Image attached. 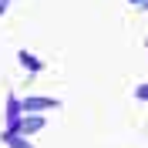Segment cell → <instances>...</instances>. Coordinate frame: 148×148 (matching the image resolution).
<instances>
[{"label": "cell", "mask_w": 148, "mask_h": 148, "mask_svg": "<svg viewBox=\"0 0 148 148\" xmlns=\"http://www.w3.org/2000/svg\"><path fill=\"white\" fill-rule=\"evenodd\" d=\"M20 64L30 67V71H40V61H37L34 54H27V51H20Z\"/></svg>", "instance_id": "4"}, {"label": "cell", "mask_w": 148, "mask_h": 148, "mask_svg": "<svg viewBox=\"0 0 148 148\" xmlns=\"http://www.w3.org/2000/svg\"><path fill=\"white\" fill-rule=\"evenodd\" d=\"M145 3H148V0H145Z\"/></svg>", "instance_id": "9"}, {"label": "cell", "mask_w": 148, "mask_h": 148, "mask_svg": "<svg viewBox=\"0 0 148 148\" xmlns=\"http://www.w3.org/2000/svg\"><path fill=\"white\" fill-rule=\"evenodd\" d=\"M47 108H57L54 98H24V101H20V111H27V114H34V111H47Z\"/></svg>", "instance_id": "1"}, {"label": "cell", "mask_w": 148, "mask_h": 148, "mask_svg": "<svg viewBox=\"0 0 148 148\" xmlns=\"http://www.w3.org/2000/svg\"><path fill=\"white\" fill-rule=\"evenodd\" d=\"M47 121L40 118V114H27V118H20V125H17V135H34V131H40Z\"/></svg>", "instance_id": "3"}, {"label": "cell", "mask_w": 148, "mask_h": 148, "mask_svg": "<svg viewBox=\"0 0 148 148\" xmlns=\"http://www.w3.org/2000/svg\"><path fill=\"white\" fill-rule=\"evenodd\" d=\"M20 118H24V111H20V101L10 94V98H7V131H17Z\"/></svg>", "instance_id": "2"}, {"label": "cell", "mask_w": 148, "mask_h": 148, "mask_svg": "<svg viewBox=\"0 0 148 148\" xmlns=\"http://www.w3.org/2000/svg\"><path fill=\"white\" fill-rule=\"evenodd\" d=\"M7 145L10 148H30L27 141H24V135H17V131H7Z\"/></svg>", "instance_id": "5"}, {"label": "cell", "mask_w": 148, "mask_h": 148, "mask_svg": "<svg viewBox=\"0 0 148 148\" xmlns=\"http://www.w3.org/2000/svg\"><path fill=\"white\" fill-rule=\"evenodd\" d=\"M138 98H141V101H148V84H138Z\"/></svg>", "instance_id": "6"}, {"label": "cell", "mask_w": 148, "mask_h": 148, "mask_svg": "<svg viewBox=\"0 0 148 148\" xmlns=\"http://www.w3.org/2000/svg\"><path fill=\"white\" fill-rule=\"evenodd\" d=\"M135 3H141V0H135Z\"/></svg>", "instance_id": "8"}, {"label": "cell", "mask_w": 148, "mask_h": 148, "mask_svg": "<svg viewBox=\"0 0 148 148\" xmlns=\"http://www.w3.org/2000/svg\"><path fill=\"white\" fill-rule=\"evenodd\" d=\"M7 3H10V0H0V14H3V10H7Z\"/></svg>", "instance_id": "7"}]
</instances>
